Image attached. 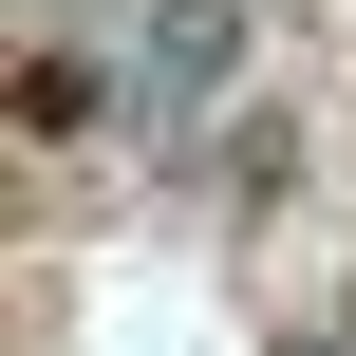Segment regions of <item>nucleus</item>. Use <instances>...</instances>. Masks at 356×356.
Segmentation results:
<instances>
[{"mask_svg": "<svg viewBox=\"0 0 356 356\" xmlns=\"http://www.w3.org/2000/svg\"><path fill=\"white\" fill-rule=\"evenodd\" d=\"M113 94H131V75H94L75 38H38V56H19V131H94Z\"/></svg>", "mask_w": 356, "mask_h": 356, "instance_id": "nucleus-2", "label": "nucleus"}, {"mask_svg": "<svg viewBox=\"0 0 356 356\" xmlns=\"http://www.w3.org/2000/svg\"><path fill=\"white\" fill-rule=\"evenodd\" d=\"M263 19H282V0H150V19H131V131H150V150H207V113L263 75Z\"/></svg>", "mask_w": 356, "mask_h": 356, "instance_id": "nucleus-1", "label": "nucleus"}, {"mask_svg": "<svg viewBox=\"0 0 356 356\" xmlns=\"http://www.w3.org/2000/svg\"><path fill=\"white\" fill-rule=\"evenodd\" d=\"M188 169H225V207L263 225V207L300 188V131H282V113H225V150H188Z\"/></svg>", "mask_w": 356, "mask_h": 356, "instance_id": "nucleus-3", "label": "nucleus"}]
</instances>
